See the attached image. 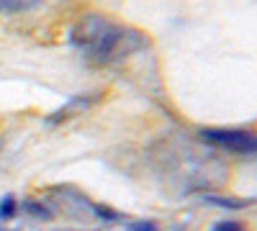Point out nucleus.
<instances>
[{
    "mask_svg": "<svg viewBox=\"0 0 257 231\" xmlns=\"http://www.w3.org/2000/svg\"><path fill=\"white\" fill-rule=\"evenodd\" d=\"M126 231H160V226L149 218H142V221H132L126 226Z\"/></svg>",
    "mask_w": 257,
    "mask_h": 231,
    "instance_id": "9d476101",
    "label": "nucleus"
},
{
    "mask_svg": "<svg viewBox=\"0 0 257 231\" xmlns=\"http://www.w3.org/2000/svg\"><path fill=\"white\" fill-rule=\"evenodd\" d=\"M24 213H29L36 221H49L52 218V211H49L44 203H39V200H26L24 203Z\"/></svg>",
    "mask_w": 257,
    "mask_h": 231,
    "instance_id": "423d86ee",
    "label": "nucleus"
},
{
    "mask_svg": "<svg viewBox=\"0 0 257 231\" xmlns=\"http://www.w3.org/2000/svg\"><path fill=\"white\" fill-rule=\"evenodd\" d=\"M211 231H249V226L239 218H221L211 226Z\"/></svg>",
    "mask_w": 257,
    "mask_h": 231,
    "instance_id": "0eeeda50",
    "label": "nucleus"
},
{
    "mask_svg": "<svg viewBox=\"0 0 257 231\" xmlns=\"http://www.w3.org/2000/svg\"><path fill=\"white\" fill-rule=\"evenodd\" d=\"M16 213H18L16 198H13V195H6L3 200H0V221H11Z\"/></svg>",
    "mask_w": 257,
    "mask_h": 231,
    "instance_id": "6e6552de",
    "label": "nucleus"
},
{
    "mask_svg": "<svg viewBox=\"0 0 257 231\" xmlns=\"http://www.w3.org/2000/svg\"><path fill=\"white\" fill-rule=\"evenodd\" d=\"M208 203L219 205V208H229V211H242V208L252 205L254 198H244V200H237V198H226V195H206Z\"/></svg>",
    "mask_w": 257,
    "mask_h": 231,
    "instance_id": "39448f33",
    "label": "nucleus"
},
{
    "mask_svg": "<svg viewBox=\"0 0 257 231\" xmlns=\"http://www.w3.org/2000/svg\"><path fill=\"white\" fill-rule=\"evenodd\" d=\"M70 47L93 67H111L149 47L147 34L98 13L82 16L70 29Z\"/></svg>",
    "mask_w": 257,
    "mask_h": 231,
    "instance_id": "f257e3e1",
    "label": "nucleus"
},
{
    "mask_svg": "<svg viewBox=\"0 0 257 231\" xmlns=\"http://www.w3.org/2000/svg\"><path fill=\"white\" fill-rule=\"evenodd\" d=\"M93 213H95L100 221H108V223L118 221V213L113 211V208H108V205H100V203H93Z\"/></svg>",
    "mask_w": 257,
    "mask_h": 231,
    "instance_id": "1a4fd4ad",
    "label": "nucleus"
},
{
    "mask_svg": "<svg viewBox=\"0 0 257 231\" xmlns=\"http://www.w3.org/2000/svg\"><path fill=\"white\" fill-rule=\"evenodd\" d=\"M39 6V0H0V16H16L29 13Z\"/></svg>",
    "mask_w": 257,
    "mask_h": 231,
    "instance_id": "20e7f679",
    "label": "nucleus"
},
{
    "mask_svg": "<svg viewBox=\"0 0 257 231\" xmlns=\"http://www.w3.org/2000/svg\"><path fill=\"white\" fill-rule=\"evenodd\" d=\"M201 141L244 159H257V129H201Z\"/></svg>",
    "mask_w": 257,
    "mask_h": 231,
    "instance_id": "f03ea898",
    "label": "nucleus"
},
{
    "mask_svg": "<svg viewBox=\"0 0 257 231\" xmlns=\"http://www.w3.org/2000/svg\"><path fill=\"white\" fill-rule=\"evenodd\" d=\"M98 100H100V93H80V95H72L62 108H57V111L47 118V123H62V121L75 118V116H82L85 111H90Z\"/></svg>",
    "mask_w": 257,
    "mask_h": 231,
    "instance_id": "7ed1b4c3",
    "label": "nucleus"
}]
</instances>
